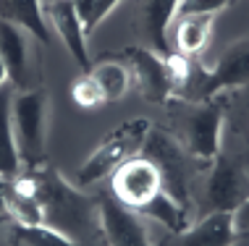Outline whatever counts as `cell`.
I'll return each mask as SVG.
<instances>
[{"instance_id":"d6986e66","label":"cell","mask_w":249,"mask_h":246,"mask_svg":"<svg viewBox=\"0 0 249 246\" xmlns=\"http://www.w3.org/2000/svg\"><path fill=\"white\" fill-rule=\"evenodd\" d=\"M137 215H144L155 223L165 225L171 233H181V230L189 228V207H184L181 202H176L165 189H160L152 202H147Z\"/></svg>"},{"instance_id":"ac0fdd59","label":"cell","mask_w":249,"mask_h":246,"mask_svg":"<svg viewBox=\"0 0 249 246\" xmlns=\"http://www.w3.org/2000/svg\"><path fill=\"white\" fill-rule=\"evenodd\" d=\"M87 74L97 82L100 92H103V97H105V102H118V99L134 86L129 66L121 63V61H100V63H92V68L87 71Z\"/></svg>"},{"instance_id":"7402d4cb","label":"cell","mask_w":249,"mask_h":246,"mask_svg":"<svg viewBox=\"0 0 249 246\" xmlns=\"http://www.w3.org/2000/svg\"><path fill=\"white\" fill-rule=\"evenodd\" d=\"M233 5V0H178L176 18L181 16H215Z\"/></svg>"},{"instance_id":"e0dca14e","label":"cell","mask_w":249,"mask_h":246,"mask_svg":"<svg viewBox=\"0 0 249 246\" xmlns=\"http://www.w3.org/2000/svg\"><path fill=\"white\" fill-rule=\"evenodd\" d=\"M213 34V16H181L176 21V50L184 58H197L205 52Z\"/></svg>"},{"instance_id":"ffe728a7","label":"cell","mask_w":249,"mask_h":246,"mask_svg":"<svg viewBox=\"0 0 249 246\" xmlns=\"http://www.w3.org/2000/svg\"><path fill=\"white\" fill-rule=\"evenodd\" d=\"M11 241L13 246H82L48 225H13Z\"/></svg>"},{"instance_id":"ba28073f","label":"cell","mask_w":249,"mask_h":246,"mask_svg":"<svg viewBox=\"0 0 249 246\" xmlns=\"http://www.w3.org/2000/svg\"><path fill=\"white\" fill-rule=\"evenodd\" d=\"M249 199V173L244 165L226 157H215L205 181V204L210 212H236Z\"/></svg>"},{"instance_id":"3957f363","label":"cell","mask_w":249,"mask_h":246,"mask_svg":"<svg viewBox=\"0 0 249 246\" xmlns=\"http://www.w3.org/2000/svg\"><path fill=\"white\" fill-rule=\"evenodd\" d=\"M124 61L129 66L139 95L158 105H165L171 97H176L192 71V58H184L178 52L158 55L150 48H126Z\"/></svg>"},{"instance_id":"8fae6325","label":"cell","mask_w":249,"mask_h":246,"mask_svg":"<svg viewBox=\"0 0 249 246\" xmlns=\"http://www.w3.org/2000/svg\"><path fill=\"white\" fill-rule=\"evenodd\" d=\"M239 230L231 212H210L192 228L171 233L160 246H233Z\"/></svg>"},{"instance_id":"4fadbf2b","label":"cell","mask_w":249,"mask_h":246,"mask_svg":"<svg viewBox=\"0 0 249 246\" xmlns=\"http://www.w3.org/2000/svg\"><path fill=\"white\" fill-rule=\"evenodd\" d=\"M178 11V0H144L139 8V34L144 37L147 48L158 55H171L173 48L168 45V29Z\"/></svg>"},{"instance_id":"30bf717a","label":"cell","mask_w":249,"mask_h":246,"mask_svg":"<svg viewBox=\"0 0 249 246\" xmlns=\"http://www.w3.org/2000/svg\"><path fill=\"white\" fill-rule=\"evenodd\" d=\"M26 34H29V32L21 29V26L0 21V61L5 66L8 84L16 92H26V89H35L37 86Z\"/></svg>"},{"instance_id":"277c9868","label":"cell","mask_w":249,"mask_h":246,"mask_svg":"<svg viewBox=\"0 0 249 246\" xmlns=\"http://www.w3.org/2000/svg\"><path fill=\"white\" fill-rule=\"evenodd\" d=\"M48 115L50 97L45 86H35L26 92L13 89L11 121L13 136L18 147V160L24 170H35L45 165V149H48Z\"/></svg>"},{"instance_id":"5b68a950","label":"cell","mask_w":249,"mask_h":246,"mask_svg":"<svg viewBox=\"0 0 249 246\" xmlns=\"http://www.w3.org/2000/svg\"><path fill=\"white\" fill-rule=\"evenodd\" d=\"M150 131H152V121H147V118H134V121H126L118 129H113L79 168V186H92L103 181L121 163L142 155V147Z\"/></svg>"},{"instance_id":"6da1fadb","label":"cell","mask_w":249,"mask_h":246,"mask_svg":"<svg viewBox=\"0 0 249 246\" xmlns=\"http://www.w3.org/2000/svg\"><path fill=\"white\" fill-rule=\"evenodd\" d=\"M21 176L26 178L32 194L42 207V225L73 238L76 244H82L89 233L100 236L97 199L66 183V178H60V173L50 168L48 163L42 168L24 170Z\"/></svg>"},{"instance_id":"83f0119b","label":"cell","mask_w":249,"mask_h":246,"mask_svg":"<svg viewBox=\"0 0 249 246\" xmlns=\"http://www.w3.org/2000/svg\"><path fill=\"white\" fill-rule=\"evenodd\" d=\"M100 246H107V244H105V241H103V238H100Z\"/></svg>"},{"instance_id":"5bb4252c","label":"cell","mask_w":249,"mask_h":246,"mask_svg":"<svg viewBox=\"0 0 249 246\" xmlns=\"http://www.w3.org/2000/svg\"><path fill=\"white\" fill-rule=\"evenodd\" d=\"M0 21L21 26L39 45H50V29L42 0H0Z\"/></svg>"},{"instance_id":"8992f818","label":"cell","mask_w":249,"mask_h":246,"mask_svg":"<svg viewBox=\"0 0 249 246\" xmlns=\"http://www.w3.org/2000/svg\"><path fill=\"white\" fill-rule=\"evenodd\" d=\"M249 84V37L231 45L218 58L213 71H205L202 66H192L189 79L184 84V95L194 102L215 99L228 89H239Z\"/></svg>"},{"instance_id":"9a60e30c","label":"cell","mask_w":249,"mask_h":246,"mask_svg":"<svg viewBox=\"0 0 249 246\" xmlns=\"http://www.w3.org/2000/svg\"><path fill=\"white\" fill-rule=\"evenodd\" d=\"M5 204L11 225H42V207L21 173L5 181Z\"/></svg>"},{"instance_id":"7c38bea8","label":"cell","mask_w":249,"mask_h":246,"mask_svg":"<svg viewBox=\"0 0 249 246\" xmlns=\"http://www.w3.org/2000/svg\"><path fill=\"white\" fill-rule=\"evenodd\" d=\"M45 18H50V24L55 26L58 37L63 39L73 61L84 71H89L92 61H89V52H87V32L82 24V16L76 13L73 0H53V3H48L45 5Z\"/></svg>"},{"instance_id":"52a82bcc","label":"cell","mask_w":249,"mask_h":246,"mask_svg":"<svg viewBox=\"0 0 249 246\" xmlns=\"http://www.w3.org/2000/svg\"><path fill=\"white\" fill-rule=\"evenodd\" d=\"M110 189H113V199L118 204H124L131 212H139L163 189V178H160L158 165L150 157L137 155L131 160L121 163L110 173Z\"/></svg>"},{"instance_id":"7a4b0ae2","label":"cell","mask_w":249,"mask_h":246,"mask_svg":"<svg viewBox=\"0 0 249 246\" xmlns=\"http://www.w3.org/2000/svg\"><path fill=\"white\" fill-rule=\"evenodd\" d=\"M168 108V134L184 147L194 160L210 165L220 155L226 105L220 97L194 102L184 97H171Z\"/></svg>"},{"instance_id":"4316f807","label":"cell","mask_w":249,"mask_h":246,"mask_svg":"<svg viewBox=\"0 0 249 246\" xmlns=\"http://www.w3.org/2000/svg\"><path fill=\"white\" fill-rule=\"evenodd\" d=\"M48 3H53V0H42V5H48Z\"/></svg>"},{"instance_id":"cb8c5ba5","label":"cell","mask_w":249,"mask_h":246,"mask_svg":"<svg viewBox=\"0 0 249 246\" xmlns=\"http://www.w3.org/2000/svg\"><path fill=\"white\" fill-rule=\"evenodd\" d=\"M233 225H236L239 236H249V199L233 212Z\"/></svg>"},{"instance_id":"d4e9b609","label":"cell","mask_w":249,"mask_h":246,"mask_svg":"<svg viewBox=\"0 0 249 246\" xmlns=\"http://www.w3.org/2000/svg\"><path fill=\"white\" fill-rule=\"evenodd\" d=\"M5 181L8 178H0V225H11L8 204H5Z\"/></svg>"},{"instance_id":"9c48e42d","label":"cell","mask_w":249,"mask_h":246,"mask_svg":"<svg viewBox=\"0 0 249 246\" xmlns=\"http://www.w3.org/2000/svg\"><path fill=\"white\" fill-rule=\"evenodd\" d=\"M97 220L100 238L107 246H152L142 215L126 210L113 197L97 199Z\"/></svg>"},{"instance_id":"44dd1931","label":"cell","mask_w":249,"mask_h":246,"mask_svg":"<svg viewBox=\"0 0 249 246\" xmlns=\"http://www.w3.org/2000/svg\"><path fill=\"white\" fill-rule=\"evenodd\" d=\"M71 97H73V102H76L79 108H100V105H105L103 92H100L97 82L89 74L76 79V84L71 86Z\"/></svg>"},{"instance_id":"2e32d148","label":"cell","mask_w":249,"mask_h":246,"mask_svg":"<svg viewBox=\"0 0 249 246\" xmlns=\"http://www.w3.org/2000/svg\"><path fill=\"white\" fill-rule=\"evenodd\" d=\"M11 102H13V86H0V178H13L21 173L18 160V147L13 136V121H11Z\"/></svg>"},{"instance_id":"484cf974","label":"cell","mask_w":249,"mask_h":246,"mask_svg":"<svg viewBox=\"0 0 249 246\" xmlns=\"http://www.w3.org/2000/svg\"><path fill=\"white\" fill-rule=\"evenodd\" d=\"M3 84H8V74H5V66H3V61H0V86Z\"/></svg>"},{"instance_id":"603a6c76","label":"cell","mask_w":249,"mask_h":246,"mask_svg":"<svg viewBox=\"0 0 249 246\" xmlns=\"http://www.w3.org/2000/svg\"><path fill=\"white\" fill-rule=\"evenodd\" d=\"M118 3H121V0H92V5H89V16H87V21H84L87 37H89V32L95 29V26L103 21V18H105L113 8H116Z\"/></svg>"}]
</instances>
